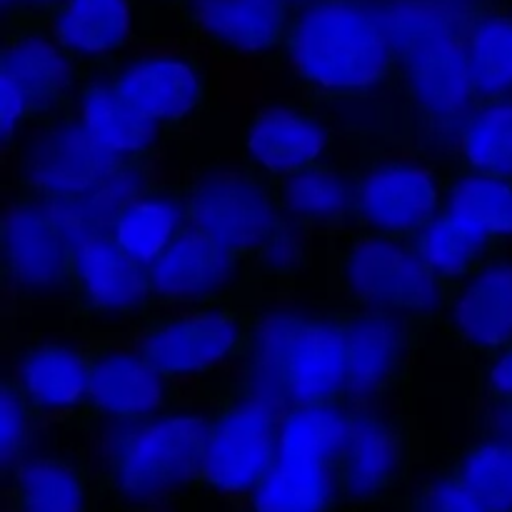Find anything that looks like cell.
Listing matches in <instances>:
<instances>
[{
  "instance_id": "cell-13",
  "label": "cell",
  "mask_w": 512,
  "mask_h": 512,
  "mask_svg": "<svg viewBox=\"0 0 512 512\" xmlns=\"http://www.w3.org/2000/svg\"><path fill=\"white\" fill-rule=\"evenodd\" d=\"M398 75L420 135L438 150L455 153L460 125L480 100L463 43L403 60Z\"/></svg>"
},
{
  "instance_id": "cell-18",
  "label": "cell",
  "mask_w": 512,
  "mask_h": 512,
  "mask_svg": "<svg viewBox=\"0 0 512 512\" xmlns=\"http://www.w3.org/2000/svg\"><path fill=\"white\" fill-rule=\"evenodd\" d=\"M245 260L188 228L148 268L153 303L168 308L223 303L243 280Z\"/></svg>"
},
{
  "instance_id": "cell-1",
  "label": "cell",
  "mask_w": 512,
  "mask_h": 512,
  "mask_svg": "<svg viewBox=\"0 0 512 512\" xmlns=\"http://www.w3.org/2000/svg\"><path fill=\"white\" fill-rule=\"evenodd\" d=\"M280 53L318 98H360L398 73L388 0H310L295 8Z\"/></svg>"
},
{
  "instance_id": "cell-37",
  "label": "cell",
  "mask_w": 512,
  "mask_h": 512,
  "mask_svg": "<svg viewBox=\"0 0 512 512\" xmlns=\"http://www.w3.org/2000/svg\"><path fill=\"white\" fill-rule=\"evenodd\" d=\"M308 233V228L283 218L255 260L265 273L275 275V278H290V275L300 273L310 255Z\"/></svg>"
},
{
  "instance_id": "cell-17",
  "label": "cell",
  "mask_w": 512,
  "mask_h": 512,
  "mask_svg": "<svg viewBox=\"0 0 512 512\" xmlns=\"http://www.w3.org/2000/svg\"><path fill=\"white\" fill-rule=\"evenodd\" d=\"M80 65L65 53L43 20H18L5 38L0 78L10 80L30 103L35 123L70 108L80 83Z\"/></svg>"
},
{
  "instance_id": "cell-10",
  "label": "cell",
  "mask_w": 512,
  "mask_h": 512,
  "mask_svg": "<svg viewBox=\"0 0 512 512\" xmlns=\"http://www.w3.org/2000/svg\"><path fill=\"white\" fill-rule=\"evenodd\" d=\"M445 180L425 158L393 153L358 173L355 230L413 240L443 213Z\"/></svg>"
},
{
  "instance_id": "cell-40",
  "label": "cell",
  "mask_w": 512,
  "mask_h": 512,
  "mask_svg": "<svg viewBox=\"0 0 512 512\" xmlns=\"http://www.w3.org/2000/svg\"><path fill=\"white\" fill-rule=\"evenodd\" d=\"M480 420H483V433L508 435V438H512V400L510 403L485 400Z\"/></svg>"
},
{
  "instance_id": "cell-9",
  "label": "cell",
  "mask_w": 512,
  "mask_h": 512,
  "mask_svg": "<svg viewBox=\"0 0 512 512\" xmlns=\"http://www.w3.org/2000/svg\"><path fill=\"white\" fill-rule=\"evenodd\" d=\"M20 193L45 203H75L85 198L115 165L78 120L65 113L33 123L13 148Z\"/></svg>"
},
{
  "instance_id": "cell-12",
  "label": "cell",
  "mask_w": 512,
  "mask_h": 512,
  "mask_svg": "<svg viewBox=\"0 0 512 512\" xmlns=\"http://www.w3.org/2000/svg\"><path fill=\"white\" fill-rule=\"evenodd\" d=\"M70 253V295L90 318L120 323L153 303L148 270L118 248L105 228L75 230Z\"/></svg>"
},
{
  "instance_id": "cell-7",
  "label": "cell",
  "mask_w": 512,
  "mask_h": 512,
  "mask_svg": "<svg viewBox=\"0 0 512 512\" xmlns=\"http://www.w3.org/2000/svg\"><path fill=\"white\" fill-rule=\"evenodd\" d=\"M250 320L225 303L175 308L150 318L133 343L175 383L208 378L245 358Z\"/></svg>"
},
{
  "instance_id": "cell-2",
  "label": "cell",
  "mask_w": 512,
  "mask_h": 512,
  "mask_svg": "<svg viewBox=\"0 0 512 512\" xmlns=\"http://www.w3.org/2000/svg\"><path fill=\"white\" fill-rule=\"evenodd\" d=\"M240 388L278 405L348 400L350 360L343 315L275 303L250 320Z\"/></svg>"
},
{
  "instance_id": "cell-20",
  "label": "cell",
  "mask_w": 512,
  "mask_h": 512,
  "mask_svg": "<svg viewBox=\"0 0 512 512\" xmlns=\"http://www.w3.org/2000/svg\"><path fill=\"white\" fill-rule=\"evenodd\" d=\"M200 40L225 60H253L283 50L295 8L288 0H185Z\"/></svg>"
},
{
  "instance_id": "cell-8",
  "label": "cell",
  "mask_w": 512,
  "mask_h": 512,
  "mask_svg": "<svg viewBox=\"0 0 512 512\" xmlns=\"http://www.w3.org/2000/svg\"><path fill=\"white\" fill-rule=\"evenodd\" d=\"M73 235L48 203L20 193L5 205L0 260L5 285L20 300L43 303L70 295Z\"/></svg>"
},
{
  "instance_id": "cell-33",
  "label": "cell",
  "mask_w": 512,
  "mask_h": 512,
  "mask_svg": "<svg viewBox=\"0 0 512 512\" xmlns=\"http://www.w3.org/2000/svg\"><path fill=\"white\" fill-rule=\"evenodd\" d=\"M415 248L423 255L428 268L443 280L448 288L458 285L460 280L468 278L478 265H483L490 255L495 253L493 245L483 243L460 228L455 220L440 213L438 218L430 220L423 230L413 238Z\"/></svg>"
},
{
  "instance_id": "cell-35",
  "label": "cell",
  "mask_w": 512,
  "mask_h": 512,
  "mask_svg": "<svg viewBox=\"0 0 512 512\" xmlns=\"http://www.w3.org/2000/svg\"><path fill=\"white\" fill-rule=\"evenodd\" d=\"M150 178L145 163H123L115 165L85 198L75 203H48L53 213L63 220L70 233L85 228H105L115 218L120 208L143 188H148ZM45 203V200H43Z\"/></svg>"
},
{
  "instance_id": "cell-4",
  "label": "cell",
  "mask_w": 512,
  "mask_h": 512,
  "mask_svg": "<svg viewBox=\"0 0 512 512\" xmlns=\"http://www.w3.org/2000/svg\"><path fill=\"white\" fill-rule=\"evenodd\" d=\"M333 283L350 308L415 320L443 315L450 288L428 268L413 240L355 230L333 258Z\"/></svg>"
},
{
  "instance_id": "cell-23",
  "label": "cell",
  "mask_w": 512,
  "mask_h": 512,
  "mask_svg": "<svg viewBox=\"0 0 512 512\" xmlns=\"http://www.w3.org/2000/svg\"><path fill=\"white\" fill-rule=\"evenodd\" d=\"M68 110L113 163H145L158 145L160 130L125 103L108 68L80 78Z\"/></svg>"
},
{
  "instance_id": "cell-11",
  "label": "cell",
  "mask_w": 512,
  "mask_h": 512,
  "mask_svg": "<svg viewBox=\"0 0 512 512\" xmlns=\"http://www.w3.org/2000/svg\"><path fill=\"white\" fill-rule=\"evenodd\" d=\"M108 73L125 103L160 133L185 128L208 103V73L195 55L183 50L120 55Z\"/></svg>"
},
{
  "instance_id": "cell-30",
  "label": "cell",
  "mask_w": 512,
  "mask_h": 512,
  "mask_svg": "<svg viewBox=\"0 0 512 512\" xmlns=\"http://www.w3.org/2000/svg\"><path fill=\"white\" fill-rule=\"evenodd\" d=\"M350 400L290 405L280 415V453L320 465H338L353 428Z\"/></svg>"
},
{
  "instance_id": "cell-19",
  "label": "cell",
  "mask_w": 512,
  "mask_h": 512,
  "mask_svg": "<svg viewBox=\"0 0 512 512\" xmlns=\"http://www.w3.org/2000/svg\"><path fill=\"white\" fill-rule=\"evenodd\" d=\"M450 335L475 355L512 343V248H500L453 285L443 310Z\"/></svg>"
},
{
  "instance_id": "cell-32",
  "label": "cell",
  "mask_w": 512,
  "mask_h": 512,
  "mask_svg": "<svg viewBox=\"0 0 512 512\" xmlns=\"http://www.w3.org/2000/svg\"><path fill=\"white\" fill-rule=\"evenodd\" d=\"M460 168L512 178V95L478 100L455 138Z\"/></svg>"
},
{
  "instance_id": "cell-43",
  "label": "cell",
  "mask_w": 512,
  "mask_h": 512,
  "mask_svg": "<svg viewBox=\"0 0 512 512\" xmlns=\"http://www.w3.org/2000/svg\"><path fill=\"white\" fill-rule=\"evenodd\" d=\"M163 3H185V0H163Z\"/></svg>"
},
{
  "instance_id": "cell-5",
  "label": "cell",
  "mask_w": 512,
  "mask_h": 512,
  "mask_svg": "<svg viewBox=\"0 0 512 512\" xmlns=\"http://www.w3.org/2000/svg\"><path fill=\"white\" fill-rule=\"evenodd\" d=\"M190 228L243 260H255L283 220L275 183L248 165L203 168L185 188Z\"/></svg>"
},
{
  "instance_id": "cell-16",
  "label": "cell",
  "mask_w": 512,
  "mask_h": 512,
  "mask_svg": "<svg viewBox=\"0 0 512 512\" xmlns=\"http://www.w3.org/2000/svg\"><path fill=\"white\" fill-rule=\"evenodd\" d=\"M40 420L75 418L90 403V350L73 338H40L13 355L5 375Z\"/></svg>"
},
{
  "instance_id": "cell-44",
  "label": "cell",
  "mask_w": 512,
  "mask_h": 512,
  "mask_svg": "<svg viewBox=\"0 0 512 512\" xmlns=\"http://www.w3.org/2000/svg\"><path fill=\"white\" fill-rule=\"evenodd\" d=\"M10 512H18V510H10Z\"/></svg>"
},
{
  "instance_id": "cell-36",
  "label": "cell",
  "mask_w": 512,
  "mask_h": 512,
  "mask_svg": "<svg viewBox=\"0 0 512 512\" xmlns=\"http://www.w3.org/2000/svg\"><path fill=\"white\" fill-rule=\"evenodd\" d=\"M40 418L20 390L8 378L0 385V465L3 473H13L15 465L30 455L35 428Z\"/></svg>"
},
{
  "instance_id": "cell-27",
  "label": "cell",
  "mask_w": 512,
  "mask_h": 512,
  "mask_svg": "<svg viewBox=\"0 0 512 512\" xmlns=\"http://www.w3.org/2000/svg\"><path fill=\"white\" fill-rule=\"evenodd\" d=\"M443 215L495 250L512 248V178L455 170L445 180Z\"/></svg>"
},
{
  "instance_id": "cell-25",
  "label": "cell",
  "mask_w": 512,
  "mask_h": 512,
  "mask_svg": "<svg viewBox=\"0 0 512 512\" xmlns=\"http://www.w3.org/2000/svg\"><path fill=\"white\" fill-rule=\"evenodd\" d=\"M190 228L188 195L173 185H148L110 220L108 233L145 270Z\"/></svg>"
},
{
  "instance_id": "cell-34",
  "label": "cell",
  "mask_w": 512,
  "mask_h": 512,
  "mask_svg": "<svg viewBox=\"0 0 512 512\" xmlns=\"http://www.w3.org/2000/svg\"><path fill=\"white\" fill-rule=\"evenodd\" d=\"M458 478L490 512H512V438L483 433L455 463Z\"/></svg>"
},
{
  "instance_id": "cell-14",
  "label": "cell",
  "mask_w": 512,
  "mask_h": 512,
  "mask_svg": "<svg viewBox=\"0 0 512 512\" xmlns=\"http://www.w3.org/2000/svg\"><path fill=\"white\" fill-rule=\"evenodd\" d=\"M333 130L315 110L295 103H268L248 115L240 133L245 165L270 183L328 163Z\"/></svg>"
},
{
  "instance_id": "cell-31",
  "label": "cell",
  "mask_w": 512,
  "mask_h": 512,
  "mask_svg": "<svg viewBox=\"0 0 512 512\" xmlns=\"http://www.w3.org/2000/svg\"><path fill=\"white\" fill-rule=\"evenodd\" d=\"M478 98H508L512 95V10L485 5L470 18L463 35Z\"/></svg>"
},
{
  "instance_id": "cell-6",
  "label": "cell",
  "mask_w": 512,
  "mask_h": 512,
  "mask_svg": "<svg viewBox=\"0 0 512 512\" xmlns=\"http://www.w3.org/2000/svg\"><path fill=\"white\" fill-rule=\"evenodd\" d=\"M280 415L278 405L243 388L210 410L198 483L228 498H250L280 453Z\"/></svg>"
},
{
  "instance_id": "cell-22",
  "label": "cell",
  "mask_w": 512,
  "mask_h": 512,
  "mask_svg": "<svg viewBox=\"0 0 512 512\" xmlns=\"http://www.w3.org/2000/svg\"><path fill=\"white\" fill-rule=\"evenodd\" d=\"M410 325L408 318L378 310L350 308L343 313L350 403H375L398 383L410 358Z\"/></svg>"
},
{
  "instance_id": "cell-29",
  "label": "cell",
  "mask_w": 512,
  "mask_h": 512,
  "mask_svg": "<svg viewBox=\"0 0 512 512\" xmlns=\"http://www.w3.org/2000/svg\"><path fill=\"white\" fill-rule=\"evenodd\" d=\"M340 495L335 465L308 463L278 453L248 503L250 512H330Z\"/></svg>"
},
{
  "instance_id": "cell-26",
  "label": "cell",
  "mask_w": 512,
  "mask_h": 512,
  "mask_svg": "<svg viewBox=\"0 0 512 512\" xmlns=\"http://www.w3.org/2000/svg\"><path fill=\"white\" fill-rule=\"evenodd\" d=\"M275 195L283 218L303 228H345L355 218L358 173L328 160L275 183Z\"/></svg>"
},
{
  "instance_id": "cell-3",
  "label": "cell",
  "mask_w": 512,
  "mask_h": 512,
  "mask_svg": "<svg viewBox=\"0 0 512 512\" xmlns=\"http://www.w3.org/2000/svg\"><path fill=\"white\" fill-rule=\"evenodd\" d=\"M210 410L173 405L140 423L110 425L105 473L128 505H153L200 480Z\"/></svg>"
},
{
  "instance_id": "cell-41",
  "label": "cell",
  "mask_w": 512,
  "mask_h": 512,
  "mask_svg": "<svg viewBox=\"0 0 512 512\" xmlns=\"http://www.w3.org/2000/svg\"><path fill=\"white\" fill-rule=\"evenodd\" d=\"M8 20H38V15H48L58 0H0Z\"/></svg>"
},
{
  "instance_id": "cell-15",
  "label": "cell",
  "mask_w": 512,
  "mask_h": 512,
  "mask_svg": "<svg viewBox=\"0 0 512 512\" xmlns=\"http://www.w3.org/2000/svg\"><path fill=\"white\" fill-rule=\"evenodd\" d=\"M165 378L135 343H103L90 350L88 410L108 425L140 423L175 405Z\"/></svg>"
},
{
  "instance_id": "cell-42",
  "label": "cell",
  "mask_w": 512,
  "mask_h": 512,
  "mask_svg": "<svg viewBox=\"0 0 512 512\" xmlns=\"http://www.w3.org/2000/svg\"><path fill=\"white\" fill-rule=\"evenodd\" d=\"M290 5H293V8H300V5H305V3H310V0H288Z\"/></svg>"
},
{
  "instance_id": "cell-28",
  "label": "cell",
  "mask_w": 512,
  "mask_h": 512,
  "mask_svg": "<svg viewBox=\"0 0 512 512\" xmlns=\"http://www.w3.org/2000/svg\"><path fill=\"white\" fill-rule=\"evenodd\" d=\"M8 478L18 512H88L90 488L83 468L63 455H28Z\"/></svg>"
},
{
  "instance_id": "cell-38",
  "label": "cell",
  "mask_w": 512,
  "mask_h": 512,
  "mask_svg": "<svg viewBox=\"0 0 512 512\" xmlns=\"http://www.w3.org/2000/svg\"><path fill=\"white\" fill-rule=\"evenodd\" d=\"M413 512H490L455 470L430 478L413 500Z\"/></svg>"
},
{
  "instance_id": "cell-24",
  "label": "cell",
  "mask_w": 512,
  "mask_h": 512,
  "mask_svg": "<svg viewBox=\"0 0 512 512\" xmlns=\"http://www.w3.org/2000/svg\"><path fill=\"white\" fill-rule=\"evenodd\" d=\"M43 23L80 68H103L133 40V0H58Z\"/></svg>"
},
{
  "instance_id": "cell-21",
  "label": "cell",
  "mask_w": 512,
  "mask_h": 512,
  "mask_svg": "<svg viewBox=\"0 0 512 512\" xmlns=\"http://www.w3.org/2000/svg\"><path fill=\"white\" fill-rule=\"evenodd\" d=\"M408 465V435L393 415L373 408V403L355 405L353 428L338 465L340 493L353 503H368L388 493Z\"/></svg>"
},
{
  "instance_id": "cell-39",
  "label": "cell",
  "mask_w": 512,
  "mask_h": 512,
  "mask_svg": "<svg viewBox=\"0 0 512 512\" xmlns=\"http://www.w3.org/2000/svg\"><path fill=\"white\" fill-rule=\"evenodd\" d=\"M480 390L485 400L495 403H510L512 400V343L495 353L485 355L483 370H480Z\"/></svg>"
}]
</instances>
